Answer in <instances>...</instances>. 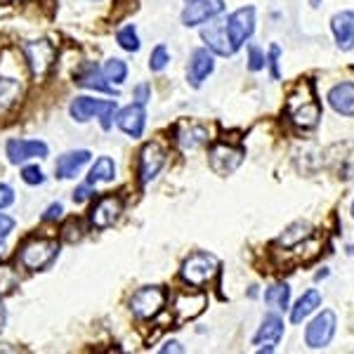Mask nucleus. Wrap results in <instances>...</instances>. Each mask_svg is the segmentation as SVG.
Instances as JSON below:
<instances>
[{
  "label": "nucleus",
  "instance_id": "20",
  "mask_svg": "<svg viewBox=\"0 0 354 354\" xmlns=\"http://www.w3.org/2000/svg\"><path fill=\"white\" fill-rule=\"evenodd\" d=\"M328 104L335 113L345 118L354 116V83L342 81L328 90Z\"/></svg>",
  "mask_w": 354,
  "mask_h": 354
},
{
  "label": "nucleus",
  "instance_id": "35",
  "mask_svg": "<svg viewBox=\"0 0 354 354\" xmlns=\"http://www.w3.org/2000/svg\"><path fill=\"white\" fill-rule=\"evenodd\" d=\"M21 180H24L26 185H43L45 175H43V170L38 168V165H26V168L21 170Z\"/></svg>",
  "mask_w": 354,
  "mask_h": 354
},
{
  "label": "nucleus",
  "instance_id": "3",
  "mask_svg": "<svg viewBox=\"0 0 354 354\" xmlns=\"http://www.w3.org/2000/svg\"><path fill=\"white\" fill-rule=\"evenodd\" d=\"M57 253H59V243L55 239H31L21 245L19 265L28 272L45 270L57 258Z\"/></svg>",
  "mask_w": 354,
  "mask_h": 354
},
{
  "label": "nucleus",
  "instance_id": "6",
  "mask_svg": "<svg viewBox=\"0 0 354 354\" xmlns=\"http://www.w3.org/2000/svg\"><path fill=\"white\" fill-rule=\"evenodd\" d=\"M24 57L28 62V66H31V73L33 78H45L50 73V68H53L55 59H57V50L55 45L50 41H31V43H24Z\"/></svg>",
  "mask_w": 354,
  "mask_h": 354
},
{
  "label": "nucleus",
  "instance_id": "15",
  "mask_svg": "<svg viewBox=\"0 0 354 354\" xmlns=\"http://www.w3.org/2000/svg\"><path fill=\"white\" fill-rule=\"evenodd\" d=\"M205 305H208V298H205L203 293H180L175 298V305H173V312H175V324L180 326V324H187L192 322V319H196L198 314L205 310Z\"/></svg>",
  "mask_w": 354,
  "mask_h": 354
},
{
  "label": "nucleus",
  "instance_id": "32",
  "mask_svg": "<svg viewBox=\"0 0 354 354\" xmlns=\"http://www.w3.org/2000/svg\"><path fill=\"white\" fill-rule=\"evenodd\" d=\"M83 232H85L83 222L78 218H71L64 227H62V239L68 241V243H76V241H81V239H83Z\"/></svg>",
  "mask_w": 354,
  "mask_h": 354
},
{
  "label": "nucleus",
  "instance_id": "11",
  "mask_svg": "<svg viewBox=\"0 0 354 354\" xmlns=\"http://www.w3.org/2000/svg\"><path fill=\"white\" fill-rule=\"evenodd\" d=\"M225 10V0H192L182 10V24L185 26H201L205 21L215 19Z\"/></svg>",
  "mask_w": 354,
  "mask_h": 354
},
{
  "label": "nucleus",
  "instance_id": "40",
  "mask_svg": "<svg viewBox=\"0 0 354 354\" xmlns=\"http://www.w3.org/2000/svg\"><path fill=\"white\" fill-rule=\"evenodd\" d=\"M62 213H64V208H62V203H53L48 210L43 213V222H55L62 218Z\"/></svg>",
  "mask_w": 354,
  "mask_h": 354
},
{
  "label": "nucleus",
  "instance_id": "41",
  "mask_svg": "<svg viewBox=\"0 0 354 354\" xmlns=\"http://www.w3.org/2000/svg\"><path fill=\"white\" fill-rule=\"evenodd\" d=\"M88 196H90V185H83V187H78V189L73 192V201H76V203H83Z\"/></svg>",
  "mask_w": 354,
  "mask_h": 354
},
{
  "label": "nucleus",
  "instance_id": "24",
  "mask_svg": "<svg viewBox=\"0 0 354 354\" xmlns=\"http://www.w3.org/2000/svg\"><path fill=\"white\" fill-rule=\"evenodd\" d=\"M322 293L317 288H310L307 293H302V298L295 302V307H290V322L302 324L310 314H314L322 307Z\"/></svg>",
  "mask_w": 354,
  "mask_h": 354
},
{
  "label": "nucleus",
  "instance_id": "1",
  "mask_svg": "<svg viewBox=\"0 0 354 354\" xmlns=\"http://www.w3.org/2000/svg\"><path fill=\"white\" fill-rule=\"evenodd\" d=\"M288 121L298 130H314L322 121V104L314 95V85L310 81H302L295 85V90L288 95L286 104Z\"/></svg>",
  "mask_w": 354,
  "mask_h": 354
},
{
  "label": "nucleus",
  "instance_id": "23",
  "mask_svg": "<svg viewBox=\"0 0 354 354\" xmlns=\"http://www.w3.org/2000/svg\"><path fill=\"white\" fill-rule=\"evenodd\" d=\"M88 161H90V151L88 149L68 151V153H64V156H59L55 173H57V177H62V180H68V177H76V173Z\"/></svg>",
  "mask_w": 354,
  "mask_h": 354
},
{
  "label": "nucleus",
  "instance_id": "44",
  "mask_svg": "<svg viewBox=\"0 0 354 354\" xmlns=\"http://www.w3.org/2000/svg\"><path fill=\"white\" fill-rule=\"evenodd\" d=\"M312 5H314V8H319V0H312Z\"/></svg>",
  "mask_w": 354,
  "mask_h": 354
},
{
  "label": "nucleus",
  "instance_id": "14",
  "mask_svg": "<svg viewBox=\"0 0 354 354\" xmlns=\"http://www.w3.org/2000/svg\"><path fill=\"white\" fill-rule=\"evenodd\" d=\"M215 57L208 48H196L189 57V66H187V83L192 88H201L205 78L213 73Z\"/></svg>",
  "mask_w": 354,
  "mask_h": 354
},
{
  "label": "nucleus",
  "instance_id": "13",
  "mask_svg": "<svg viewBox=\"0 0 354 354\" xmlns=\"http://www.w3.org/2000/svg\"><path fill=\"white\" fill-rule=\"evenodd\" d=\"M165 165V149L158 142H149V145L142 147L140 151V182L142 185H149V182L161 173Z\"/></svg>",
  "mask_w": 354,
  "mask_h": 354
},
{
  "label": "nucleus",
  "instance_id": "9",
  "mask_svg": "<svg viewBox=\"0 0 354 354\" xmlns=\"http://www.w3.org/2000/svg\"><path fill=\"white\" fill-rule=\"evenodd\" d=\"M165 307V293L158 286L140 288L130 300V310L137 319H153Z\"/></svg>",
  "mask_w": 354,
  "mask_h": 354
},
{
  "label": "nucleus",
  "instance_id": "17",
  "mask_svg": "<svg viewBox=\"0 0 354 354\" xmlns=\"http://www.w3.org/2000/svg\"><path fill=\"white\" fill-rule=\"evenodd\" d=\"M330 31H333L335 45L342 53H350L354 48V10H342L330 17Z\"/></svg>",
  "mask_w": 354,
  "mask_h": 354
},
{
  "label": "nucleus",
  "instance_id": "8",
  "mask_svg": "<svg viewBox=\"0 0 354 354\" xmlns=\"http://www.w3.org/2000/svg\"><path fill=\"white\" fill-rule=\"evenodd\" d=\"M225 26H227V36H230L234 50H239L255 31V8H250V5L239 8L236 12H232L225 19Z\"/></svg>",
  "mask_w": 354,
  "mask_h": 354
},
{
  "label": "nucleus",
  "instance_id": "25",
  "mask_svg": "<svg viewBox=\"0 0 354 354\" xmlns=\"http://www.w3.org/2000/svg\"><path fill=\"white\" fill-rule=\"evenodd\" d=\"M177 142L182 149H198L208 142V130L198 123H185L177 133Z\"/></svg>",
  "mask_w": 354,
  "mask_h": 354
},
{
  "label": "nucleus",
  "instance_id": "10",
  "mask_svg": "<svg viewBox=\"0 0 354 354\" xmlns=\"http://www.w3.org/2000/svg\"><path fill=\"white\" fill-rule=\"evenodd\" d=\"M123 213V201L121 196H102L100 201L95 203V208L90 210V225L95 227V230H109L118 222Z\"/></svg>",
  "mask_w": 354,
  "mask_h": 354
},
{
  "label": "nucleus",
  "instance_id": "30",
  "mask_svg": "<svg viewBox=\"0 0 354 354\" xmlns=\"http://www.w3.org/2000/svg\"><path fill=\"white\" fill-rule=\"evenodd\" d=\"M17 286H19V274L10 265H0V298L10 295Z\"/></svg>",
  "mask_w": 354,
  "mask_h": 354
},
{
  "label": "nucleus",
  "instance_id": "29",
  "mask_svg": "<svg viewBox=\"0 0 354 354\" xmlns=\"http://www.w3.org/2000/svg\"><path fill=\"white\" fill-rule=\"evenodd\" d=\"M102 73H104V78L109 83L121 85L125 81V76H128V66H125V62H121V59H106Z\"/></svg>",
  "mask_w": 354,
  "mask_h": 354
},
{
  "label": "nucleus",
  "instance_id": "21",
  "mask_svg": "<svg viewBox=\"0 0 354 354\" xmlns=\"http://www.w3.org/2000/svg\"><path fill=\"white\" fill-rule=\"evenodd\" d=\"M76 85L90 88V90H100V93H113V88L106 83L104 73H102L93 62H85V64L76 71Z\"/></svg>",
  "mask_w": 354,
  "mask_h": 354
},
{
  "label": "nucleus",
  "instance_id": "4",
  "mask_svg": "<svg viewBox=\"0 0 354 354\" xmlns=\"http://www.w3.org/2000/svg\"><path fill=\"white\" fill-rule=\"evenodd\" d=\"M71 118L78 123H85L90 118H100L102 128L109 130L111 128V118L113 111H116V102L111 100H90V97H76L71 102Z\"/></svg>",
  "mask_w": 354,
  "mask_h": 354
},
{
  "label": "nucleus",
  "instance_id": "16",
  "mask_svg": "<svg viewBox=\"0 0 354 354\" xmlns=\"http://www.w3.org/2000/svg\"><path fill=\"white\" fill-rule=\"evenodd\" d=\"M5 151H8L10 163H24L31 161V158H45L50 149L45 142L38 140H10Z\"/></svg>",
  "mask_w": 354,
  "mask_h": 354
},
{
  "label": "nucleus",
  "instance_id": "2",
  "mask_svg": "<svg viewBox=\"0 0 354 354\" xmlns=\"http://www.w3.org/2000/svg\"><path fill=\"white\" fill-rule=\"evenodd\" d=\"M180 274H182V279H185V283H189L194 288L205 286V283L213 281L220 274V260L215 258L213 253L198 250V253H192L189 258L182 262Z\"/></svg>",
  "mask_w": 354,
  "mask_h": 354
},
{
  "label": "nucleus",
  "instance_id": "46",
  "mask_svg": "<svg viewBox=\"0 0 354 354\" xmlns=\"http://www.w3.org/2000/svg\"><path fill=\"white\" fill-rule=\"evenodd\" d=\"M352 218H354V201H352Z\"/></svg>",
  "mask_w": 354,
  "mask_h": 354
},
{
  "label": "nucleus",
  "instance_id": "43",
  "mask_svg": "<svg viewBox=\"0 0 354 354\" xmlns=\"http://www.w3.org/2000/svg\"><path fill=\"white\" fill-rule=\"evenodd\" d=\"M5 324H8V310H5L3 302H0V330L5 328Z\"/></svg>",
  "mask_w": 354,
  "mask_h": 354
},
{
  "label": "nucleus",
  "instance_id": "47",
  "mask_svg": "<svg viewBox=\"0 0 354 354\" xmlns=\"http://www.w3.org/2000/svg\"><path fill=\"white\" fill-rule=\"evenodd\" d=\"M185 3H192V0H185Z\"/></svg>",
  "mask_w": 354,
  "mask_h": 354
},
{
  "label": "nucleus",
  "instance_id": "7",
  "mask_svg": "<svg viewBox=\"0 0 354 354\" xmlns=\"http://www.w3.org/2000/svg\"><path fill=\"white\" fill-rule=\"evenodd\" d=\"M243 158H245V151L241 149V147H232V145H225V142L213 145L208 151L210 168H213V173L220 175V177L232 175L234 170L243 163Z\"/></svg>",
  "mask_w": 354,
  "mask_h": 354
},
{
  "label": "nucleus",
  "instance_id": "18",
  "mask_svg": "<svg viewBox=\"0 0 354 354\" xmlns=\"http://www.w3.org/2000/svg\"><path fill=\"white\" fill-rule=\"evenodd\" d=\"M201 38L208 45V50L213 55H222V57H232L236 50H234V45L230 41V36H227V26L225 21H213V24H208L205 28H201Z\"/></svg>",
  "mask_w": 354,
  "mask_h": 354
},
{
  "label": "nucleus",
  "instance_id": "42",
  "mask_svg": "<svg viewBox=\"0 0 354 354\" xmlns=\"http://www.w3.org/2000/svg\"><path fill=\"white\" fill-rule=\"evenodd\" d=\"M161 352H163V354H165V352H185V347H182L177 340H170V342H165V345L161 347Z\"/></svg>",
  "mask_w": 354,
  "mask_h": 354
},
{
  "label": "nucleus",
  "instance_id": "27",
  "mask_svg": "<svg viewBox=\"0 0 354 354\" xmlns=\"http://www.w3.org/2000/svg\"><path fill=\"white\" fill-rule=\"evenodd\" d=\"M265 302L270 307H274V310H288L290 305V286L286 281H279L274 283V286H270L265 290Z\"/></svg>",
  "mask_w": 354,
  "mask_h": 354
},
{
  "label": "nucleus",
  "instance_id": "31",
  "mask_svg": "<svg viewBox=\"0 0 354 354\" xmlns=\"http://www.w3.org/2000/svg\"><path fill=\"white\" fill-rule=\"evenodd\" d=\"M116 41L123 50H128V53H137V50H140V38H137L135 26H123L121 31L116 33Z\"/></svg>",
  "mask_w": 354,
  "mask_h": 354
},
{
  "label": "nucleus",
  "instance_id": "33",
  "mask_svg": "<svg viewBox=\"0 0 354 354\" xmlns=\"http://www.w3.org/2000/svg\"><path fill=\"white\" fill-rule=\"evenodd\" d=\"M168 62H170V53L165 50V45H156L149 57V68L151 71H163L168 66Z\"/></svg>",
  "mask_w": 354,
  "mask_h": 354
},
{
  "label": "nucleus",
  "instance_id": "37",
  "mask_svg": "<svg viewBox=\"0 0 354 354\" xmlns=\"http://www.w3.org/2000/svg\"><path fill=\"white\" fill-rule=\"evenodd\" d=\"M12 203H15V192H12V187L0 185V210H3V208H10Z\"/></svg>",
  "mask_w": 354,
  "mask_h": 354
},
{
  "label": "nucleus",
  "instance_id": "39",
  "mask_svg": "<svg viewBox=\"0 0 354 354\" xmlns=\"http://www.w3.org/2000/svg\"><path fill=\"white\" fill-rule=\"evenodd\" d=\"M135 100H137V104H147V102L151 100V88L147 83H142V85H137L135 88Z\"/></svg>",
  "mask_w": 354,
  "mask_h": 354
},
{
  "label": "nucleus",
  "instance_id": "36",
  "mask_svg": "<svg viewBox=\"0 0 354 354\" xmlns=\"http://www.w3.org/2000/svg\"><path fill=\"white\" fill-rule=\"evenodd\" d=\"M279 57H281V48H279V45H272L267 62H270V71H272L274 81H279V78H281V71H279Z\"/></svg>",
  "mask_w": 354,
  "mask_h": 354
},
{
  "label": "nucleus",
  "instance_id": "5",
  "mask_svg": "<svg viewBox=\"0 0 354 354\" xmlns=\"http://www.w3.org/2000/svg\"><path fill=\"white\" fill-rule=\"evenodd\" d=\"M335 328H338V319L330 310H324L322 314L310 322V326L305 328V345L310 350H324V347L330 345L335 335Z\"/></svg>",
  "mask_w": 354,
  "mask_h": 354
},
{
  "label": "nucleus",
  "instance_id": "45",
  "mask_svg": "<svg viewBox=\"0 0 354 354\" xmlns=\"http://www.w3.org/2000/svg\"><path fill=\"white\" fill-rule=\"evenodd\" d=\"M347 250H350V253H354V245H347Z\"/></svg>",
  "mask_w": 354,
  "mask_h": 354
},
{
  "label": "nucleus",
  "instance_id": "19",
  "mask_svg": "<svg viewBox=\"0 0 354 354\" xmlns=\"http://www.w3.org/2000/svg\"><path fill=\"white\" fill-rule=\"evenodd\" d=\"M116 125L123 130L125 135L133 137V140L142 137V133H145V125H147L145 104H137V102H135V104L121 109V111H118V116H116Z\"/></svg>",
  "mask_w": 354,
  "mask_h": 354
},
{
  "label": "nucleus",
  "instance_id": "12",
  "mask_svg": "<svg viewBox=\"0 0 354 354\" xmlns=\"http://www.w3.org/2000/svg\"><path fill=\"white\" fill-rule=\"evenodd\" d=\"M283 338V319L279 314H267L262 319L258 333L253 335V345L258 347L260 352H274V347L279 345V340Z\"/></svg>",
  "mask_w": 354,
  "mask_h": 354
},
{
  "label": "nucleus",
  "instance_id": "38",
  "mask_svg": "<svg viewBox=\"0 0 354 354\" xmlns=\"http://www.w3.org/2000/svg\"><path fill=\"white\" fill-rule=\"evenodd\" d=\"M12 230H15V220L0 213V243H3L5 239L10 236V232H12Z\"/></svg>",
  "mask_w": 354,
  "mask_h": 354
},
{
  "label": "nucleus",
  "instance_id": "28",
  "mask_svg": "<svg viewBox=\"0 0 354 354\" xmlns=\"http://www.w3.org/2000/svg\"><path fill=\"white\" fill-rule=\"evenodd\" d=\"M21 95V85L15 78H0V109H10Z\"/></svg>",
  "mask_w": 354,
  "mask_h": 354
},
{
  "label": "nucleus",
  "instance_id": "34",
  "mask_svg": "<svg viewBox=\"0 0 354 354\" xmlns=\"http://www.w3.org/2000/svg\"><path fill=\"white\" fill-rule=\"evenodd\" d=\"M265 53L258 48V45H250L248 48V68L250 71H262L265 68Z\"/></svg>",
  "mask_w": 354,
  "mask_h": 354
},
{
  "label": "nucleus",
  "instance_id": "22",
  "mask_svg": "<svg viewBox=\"0 0 354 354\" xmlns=\"http://www.w3.org/2000/svg\"><path fill=\"white\" fill-rule=\"evenodd\" d=\"M312 234H314V230H312L310 222H293V225H290L288 230L277 239V245H281L286 253H290V250L298 248L300 243L310 241Z\"/></svg>",
  "mask_w": 354,
  "mask_h": 354
},
{
  "label": "nucleus",
  "instance_id": "26",
  "mask_svg": "<svg viewBox=\"0 0 354 354\" xmlns=\"http://www.w3.org/2000/svg\"><path fill=\"white\" fill-rule=\"evenodd\" d=\"M113 177H116V163H113L109 156H102V158H97L95 165L90 168L88 185L95 187V185H102V182H113Z\"/></svg>",
  "mask_w": 354,
  "mask_h": 354
}]
</instances>
